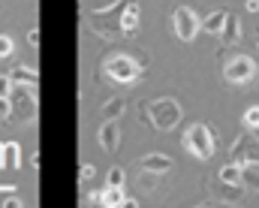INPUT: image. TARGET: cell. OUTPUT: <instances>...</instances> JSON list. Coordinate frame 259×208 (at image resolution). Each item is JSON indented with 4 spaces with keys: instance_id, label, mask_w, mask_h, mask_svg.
Masks as SVG:
<instances>
[{
    "instance_id": "cell-1",
    "label": "cell",
    "mask_w": 259,
    "mask_h": 208,
    "mask_svg": "<svg viewBox=\"0 0 259 208\" xmlns=\"http://www.w3.org/2000/svg\"><path fill=\"white\" fill-rule=\"evenodd\" d=\"M148 67V52L142 55H130V52H115V55H106L103 64H100V78L106 85H115V88H130L142 78V72Z\"/></svg>"
},
{
    "instance_id": "cell-2",
    "label": "cell",
    "mask_w": 259,
    "mask_h": 208,
    "mask_svg": "<svg viewBox=\"0 0 259 208\" xmlns=\"http://www.w3.org/2000/svg\"><path fill=\"white\" fill-rule=\"evenodd\" d=\"M181 118H184V112L175 97H157V100H148L139 106V121L148 124L154 133H172L181 124Z\"/></svg>"
},
{
    "instance_id": "cell-3",
    "label": "cell",
    "mask_w": 259,
    "mask_h": 208,
    "mask_svg": "<svg viewBox=\"0 0 259 208\" xmlns=\"http://www.w3.org/2000/svg\"><path fill=\"white\" fill-rule=\"evenodd\" d=\"M127 3L130 0H118V3L103 6V9H84V21L91 24L94 36H100L103 43L121 39V36H124V30H121V15H124Z\"/></svg>"
},
{
    "instance_id": "cell-4",
    "label": "cell",
    "mask_w": 259,
    "mask_h": 208,
    "mask_svg": "<svg viewBox=\"0 0 259 208\" xmlns=\"http://www.w3.org/2000/svg\"><path fill=\"white\" fill-rule=\"evenodd\" d=\"M9 118L21 127H33L36 121V94L33 85H15L9 94Z\"/></svg>"
},
{
    "instance_id": "cell-5",
    "label": "cell",
    "mask_w": 259,
    "mask_h": 208,
    "mask_svg": "<svg viewBox=\"0 0 259 208\" xmlns=\"http://www.w3.org/2000/svg\"><path fill=\"white\" fill-rule=\"evenodd\" d=\"M181 145H184L187 154H193L196 160H211V157H214V145H217V139H214V133H211L208 124H190V127L184 130Z\"/></svg>"
},
{
    "instance_id": "cell-6",
    "label": "cell",
    "mask_w": 259,
    "mask_h": 208,
    "mask_svg": "<svg viewBox=\"0 0 259 208\" xmlns=\"http://www.w3.org/2000/svg\"><path fill=\"white\" fill-rule=\"evenodd\" d=\"M256 75H259V67L250 55H229L223 61V78L229 85H235V88H244V85L256 81Z\"/></svg>"
},
{
    "instance_id": "cell-7",
    "label": "cell",
    "mask_w": 259,
    "mask_h": 208,
    "mask_svg": "<svg viewBox=\"0 0 259 208\" xmlns=\"http://www.w3.org/2000/svg\"><path fill=\"white\" fill-rule=\"evenodd\" d=\"M199 27H202V21H199V15L190 6H175V12H172V30H175V36L181 43H193Z\"/></svg>"
},
{
    "instance_id": "cell-8",
    "label": "cell",
    "mask_w": 259,
    "mask_h": 208,
    "mask_svg": "<svg viewBox=\"0 0 259 208\" xmlns=\"http://www.w3.org/2000/svg\"><path fill=\"white\" fill-rule=\"evenodd\" d=\"M229 154H232V163H238V166H250V163H259V139L253 136L250 130H244L241 136L232 142Z\"/></svg>"
},
{
    "instance_id": "cell-9",
    "label": "cell",
    "mask_w": 259,
    "mask_h": 208,
    "mask_svg": "<svg viewBox=\"0 0 259 208\" xmlns=\"http://www.w3.org/2000/svg\"><path fill=\"white\" fill-rule=\"evenodd\" d=\"M244 193H247V187H244V184H232V181H223L220 175H217L214 181H208V196H211L214 202H226V205H235V202H241V199H244Z\"/></svg>"
},
{
    "instance_id": "cell-10",
    "label": "cell",
    "mask_w": 259,
    "mask_h": 208,
    "mask_svg": "<svg viewBox=\"0 0 259 208\" xmlns=\"http://www.w3.org/2000/svg\"><path fill=\"white\" fill-rule=\"evenodd\" d=\"M172 157H166V154H160V151H151V154H145L142 160H139V169L142 172H157V175H166V172H172Z\"/></svg>"
},
{
    "instance_id": "cell-11",
    "label": "cell",
    "mask_w": 259,
    "mask_h": 208,
    "mask_svg": "<svg viewBox=\"0 0 259 208\" xmlns=\"http://www.w3.org/2000/svg\"><path fill=\"white\" fill-rule=\"evenodd\" d=\"M100 148L106 151V154H115L118 151V145H121V130H118V121H103V127H100Z\"/></svg>"
},
{
    "instance_id": "cell-12",
    "label": "cell",
    "mask_w": 259,
    "mask_h": 208,
    "mask_svg": "<svg viewBox=\"0 0 259 208\" xmlns=\"http://www.w3.org/2000/svg\"><path fill=\"white\" fill-rule=\"evenodd\" d=\"M220 43L223 46H235V43H241V21L229 12V18H226V24H223V30H220Z\"/></svg>"
},
{
    "instance_id": "cell-13",
    "label": "cell",
    "mask_w": 259,
    "mask_h": 208,
    "mask_svg": "<svg viewBox=\"0 0 259 208\" xmlns=\"http://www.w3.org/2000/svg\"><path fill=\"white\" fill-rule=\"evenodd\" d=\"M136 27H139V6H136V0H130L121 15V30H124V36H136Z\"/></svg>"
},
{
    "instance_id": "cell-14",
    "label": "cell",
    "mask_w": 259,
    "mask_h": 208,
    "mask_svg": "<svg viewBox=\"0 0 259 208\" xmlns=\"http://www.w3.org/2000/svg\"><path fill=\"white\" fill-rule=\"evenodd\" d=\"M226 18H229V12H226V9H214V12L202 21V30H205V33H211V36H220V30H223Z\"/></svg>"
},
{
    "instance_id": "cell-15",
    "label": "cell",
    "mask_w": 259,
    "mask_h": 208,
    "mask_svg": "<svg viewBox=\"0 0 259 208\" xmlns=\"http://www.w3.org/2000/svg\"><path fill=\"white\" fill-rule=\"evenodd\" d=\"M124 112H127V100L124 97H112V100H106L100 115H103V121H118Z\"/></svg>"
},
{
    "instance_id": "cell-16",
    "label": "cell",
    "mask_w": 259,
    "mask_h": 208,
    "mask_svg": "<svg viewBox=\"0 0 259 208\" xmlns=\"http://www.w3.org/2000/svg\"><path fill=\"white\" fill-rule=\"evenodd\" d=\"M9 75H12V81H15V85H36V81H39V72H36V69H33V67H21V64H18V67H12Z\"/></svg>"
},
{
    "instance_id": "cell-17",
    "label": "cell",
    "mask_w": 259,
    "mask_h": 208,
    "mask_svg": "<svg viewBox=\"0 0 259 208\" xmlns=\"http://www.w3.org/2000/svg\"><path fill=\"white\" fill-rule=\"evenodd\" d=\"M241 184L247 187V193H259V163L244 166V172H241Z\"/></svg>"
},
{
    "instance_id": "cell-18",
    "label": "cell",
    "mask_w": 259,
    "mask_h": 208,
    "mask_svg": "<svg viewBox=\"0 0 259 208\" xmlns=\"http://www.w3.org/2000/svg\"><path fill=\"white\" fill-rule=\"evenodd\" d=\"M127 199H124V193H121V187H106L103 190V205H109V208H118V205H124Z\"/></svg>"
},
{
    "instance_id": "cell-19",
    "label": "cell",
    "mask_w": 259,
    "mask_h": 208,
    "mask_svg": "<svg viewBox=\"0 0 259 208\" xmlns=\"http://www.w3.org/2000/svg\"><path fill=\"white\" fill-rule=\"evenodd\" d=\"M241 172H244V166H238V163H226L217 175L223 178V181H232V184H241Z\"/></svg>"
},
{
    "instance_id": "cell-20",
    "label": "cell",
    "mask_w": 259,
    "mask_h": 208,
    "mask_svg": "<svg viewBox=\"0 0 259 208\" xmlns=\"http://www.w3.org/2000/svg\"><path fill=\"white\" fill-rule=\"evenodd\" d=\"M3 154H6V157H3V166H9V169L21 166V157H15V154H18V145H12V142L3 145Z\"/></svg>"
},
{
    "instance_id": "cell-21",
    "label": "cell",
    "mask_w": 259,
    "mask_h": 208,
    "mask_svg": "<svg viewBox=\"0 0 259 208\" xmlns=\"http://www.w3.org/2000/svg\"><path fill=\"white\" fill-rule=\"evenodd\" d=\"M241 124H244L247 130H259V106H250V109L241 115Z\"/></svg>"
},
{
    "instance_id": "cell-22",
    "label": "cell",
    "mask_w": 259,
    "mask_h": 208,
    "mask_svg": "<svg viewBox=\"0 0 259 208\" xmlns=\"http://www.w3.org/2000/svg\"><path fill=\"white\" fill-rule=\"evenodd\" d=\"M124 178H127V172H124L121 166L109 169V184H112V187H121V184H124Z\"/></svg>"
},
{
    "instance_id": "cell-23",
    "label": "cell",
    "mask_w": 259,
    "mask_h": 208,
    "mask_svg": "<svg viewBox=\"0 0 259 208\" xmlns=\"http://www.w3.org/2000/svg\"><path fill=\"white\" fill-rule=\"evenodd\" d=\"M12 88H15L12 75H0V97H9V94H12Z\"/></svg>"
},
{
    "instance_id": "cell-24",
    "label": "cell",
    "mask_w": 259,
    "mask_h": 208,
    "mask_svg": "<svg viewBox=\"0 0 259 208\" xmlns=\"http://www.w3.org/2000/svg\"><path fill=\"white\" fill-rule=\"evenodd\" d=\"M12 55V36H0V61H6Z\"/></svg>"
},
{
    "instance_id": "cell-25",
    "label": "cell",
    "mask_w": 259,
    "mask_h": 208,
    "mask_svg": "<svg viewBox=\"0 0 259 208\" xmlns=\"http://www.w3.org/2000/svg\"><path fill=\"white\" fill-rule=\"evenodd\" d=\"M78 181H81V184H88V181H94V166H91V163H84V166L78 169Z\"/></svg>"
},
{
    "instance_id": "cell-26",
    "label": "cell",
    "mask_w": 259,
    "mask_h": 208,
    "mask_svg": "<svg viewBox=\"0 0 259 208\" xmlns=\"http://www.w3.org/2000/svg\"><path fill=\"white\" fill-rule=\"evenodd\" d=\"M0 118H9V97H0Z\"/></svg>"
},
{
    "instance_id": "cell-27",
    "label": "cell",
    "mask_w": 259,
    "mask_h": 208,
    "mask_svg": "<svg viewBox=\"0 0 259 208\" xmlns=\"http://www.w3.org/2000/svg\"><path fill=\"white\" fill-rule=\"evenodd\" d=\"M27 43H30V46H39V36H36V30H30V33H27Z\"/></svg>"
},
{
    "instance_id": "cell-28",
    "label": "cell",
    "mask_w": 259,
    "mask_h": 208,
    "mask_svg": "<svg viewBox=\"0 0 259 208\" xmlns=\"http://www.w3.org/2000/svg\"><path fill=\"white\" fill-rule=\"evenodd\" d=\"M247 9L250 12H259V0H247Z\"/></svg>"
},
{
    "instance_id": "cell-29",
    "label": "cell",
    "mask_w": 259,
    "mask_h": 208,
    "mask_svg": "<svg viewBox=\"0 0 259 208\" xmlns=\"http://www.w3.org/2000/svg\"><path fill=\"white\" fill-rule=\"evenodd\" d=\"M256 46H259V36H256Z\"/></svg>"
}]
</instances>
